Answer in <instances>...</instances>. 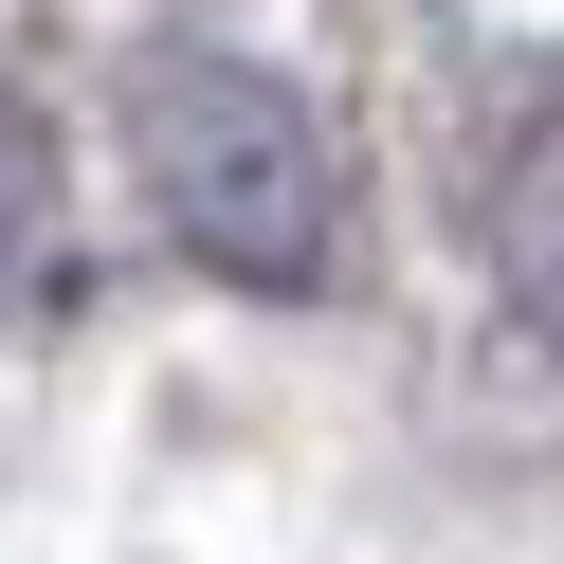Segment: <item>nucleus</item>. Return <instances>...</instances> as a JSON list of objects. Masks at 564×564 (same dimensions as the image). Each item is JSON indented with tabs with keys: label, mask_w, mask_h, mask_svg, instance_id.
Listing matches in <instances>:
<instances>
[{
	"label": "nucleus",
	"mask_w": 564,
	"mask_h": 564,
	"mask_svg": "<svg viewBox=\"0 0 564 564\" xmlns=\"http://www.w3.org/2000/svg\"><path fill=\"white\" fill-rule=\"evenodd\" d=\"M147 200L237 292H310V273H328V128H310L256 55H164L147 74Z\"/></svg>",
	"instance_id": "1"
},
{
	"label": "nucleus",
	"mask_w": 564,
	"mask_h": 564,
	"mask_svg": "<svg viewBox=\"0 0 564 564\" xmlns=\"http://www.w3.org/2000/svg\"><path fill=\"white\" fill-rule=\"evenodd\" d=\"M491 273H510V310L564 346V74L510 110V164H491Z\"/></svg>",
	"instance_id": "2"
},
{
	"label": "nucleus",
	"mask_w": 564,
	"mask_h": 564,
	"mask_svg": "<svg viewBox=\"0 0 564 564\" xmlns=\"http://www.w3.org/2000/svg\"><path fill=\"white\" fill-rule=\"evenodd\" d=\"M37 219H55V128L19 110V91H0V273L37 256Z\"/></svg>",
	"instance_id": "3"
}]
</instances>
